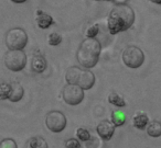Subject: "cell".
Segmentation results:
<instances>
[{
    "label": "cell",
    "mask_w": 161,
    "mask_h": 148,
    "mask_svg": "<svg viewBox=\"0 0 161 148\" xmlns=\"http://www.w3.org/2000/svg\"><path fill=\"white\" fill-rule=\"evenodd\" d=\"M76 135H77L78 139L82 141H88L91 139V134L90 132H88L87 130H85V128H77L76 130Z\"/></svg>",
    "instance_id": "obj_21"
},
{
    "label": "cell",
    "mask_w": 161,
    "mask_h": 148,
    "mask_svg": "<svg viewBox=\"0 0 161 148\" xmlns=\"http://www.w3.org/2000/svg\"><path fill=\"white\" fill-rule=\"evenodd\" d=\"M149 1H151V3H157V5H161V0H149Z\"/></svg>",
    "instance_id": "obj_27"
},
{
    "label": "cell",
    "mask_w": 161,
    "mask_h": 148,
    "mask_svg": "<svg viewBox=\"0 0 161 148\" xmlns=\"http://www.w3.org/2000/svg\"><path fill=\"white\" fill-rule=\"evenodd\" d=\"M108 102L110 104H114V105L118 106V108H124L126 105V102L124 100V98L120 94H118L117 92H112L108 95Z\"/></svg>",
    "instance_id": "obj_17"
},
{
    "label": "cell",
    "mask_w": 161,
    "mask_h": 148,
    "mask_svg": "<svg viewBox=\"0 0 161 148\" xmlns=\"http://www.w3.org/2000/svg\"><path fill=\"white\" fill-rule=\"evenodd\" d=\"M98 34V24H93L86 31V36L90 38H95V36Z\"/></svg>",
    "instance_id": "obj_23"
},
{
    "label": "cell",
    "mask_w": 161,
    "mask_h": 148,
    "mask_svg": "<svg viewBox=\"0 0 161 148\" xmlns=\"http://www.w3.org/2000/svg\"><path fill=\"white\" fill-rule=\"evenodd\" d=\"M135 22V12L130 6L126 3L116 5L108 16L107 27L112 35L131 28Z\"/></svg>",
    "instance_id": "obj_1"
},
{
    "label": "cell",
    "mask_w": 161,
    "mask_h": 148,
    "mask_svg": "<svg viewBox=\"0 0 161 148\" xmlns=\"http://www.w3.org/2000/svg\"><path fill=\"white\" fill-rule=\"evenodd\" d=\"M102 45L96 38H85L80 43V47L76 53L77 62L82 67L86 69L93 68L98 63L101 55Z\"/></svg>",
    "instance_id": "obj_2"
},
{
    "label": "cell",
    "mask_w": 161,
    "mask_h": 148,
    "mask_svg": "<svg viewBox=\"0 0 161 148\" xmlns=\"http://www.w3.org/2000/svg\"><path fill=\"white\" fill-rule=\"evenodd\" d=\"M96 1H102V0H96ZM107 1H112V0H107Z\"/></svg>",
    "instance_id": "obj_28"
},
{
    "label": "cell",
    "mask_w": 161,
    "mask_h": 148,
    "mask_svg": "<svg viewBox=\"0 0 161 148\" xmlns=\"http://www.w3.org/2000/svg\"><path fill=\"white\" fill-rule=\"evenodd\" d=\"M145 60V54L139 47L128 46L123 52V62L129 68H138Z\"/></svg>",
    "instance_id": "obj_5"
},
{
    "label": "cell",
    "mask_w": 161,
    "mask_h": 148,
    "mask_svg": "<svg viewBox=\"0 0 161 148\" xmlns=\"http://www.w3.org/2000/svg\"><path fill=\"white\" fill-rule=\"evenodd\" d=\"M147 133L151 137H159L161 136V123L158 121H152L148 123L147 125Z\"/></svg>",
    "instance_id": "obj_15"
},
{
    "label": "cell",
    "mask_w": 161,
    "mask_h": 148,
    "mask_svg": "<svg viewBox=\"0 0 161 148\" xmlns=\"http://www.w3.org/2000/svg\"><path fill=\"white\" fill-rule=\"evenodd\" d=\"M115 127H116V126L113 124V122H109V121H107V120H105V121H102L101 123L97 125L96 130H97V134L99 135V137H101L103 140L108 141V140H110V138H112L113 135H114Z\"/></svg>",
    "instance_id": "obj_8"
},
{
    "label": "cell",
    "mask_w": 161,
    "mask_h": 148,
    "mask_svg": "<svg viewBox=\"0 0 161 148\" xmlns=\"http://www.w3.org/2000/svg\"><path fill=\"white\" fill-rule=\"evenodd\" d=\"M47 59L44 58V56L42 55H34L32 57V60H31V68L34 73H38V74H41L47 69Z\"/></svg>",
    "instance_id": "obj_11"
},
{
    "label": "cell",
    "mask_w": 161,
    "mask_h": 148,
    "mask_svg": "<svg viewBox=\"0 0 161 148\" xmlns=\"http://www.w3.org/2000/svg\"><path fill=\"white\" fill-rule=\"evenodd\" d=\"M112 122L115 126H121L125 124L126 116L121 111H113L112 112Z\"/></svg>",
    "instance_id": "obj_18"
},
{
    "label": "cell",
    "mask_w": 161,
    "mask_h": 148,
    "mask_svg": "<svg viewBox=\"0 0 161 148\" xmlns=\"http://www.w3.org/2000/svg\"><path fill=\"white\" fill-rule=\"evenodd\" d=\"M11 93H10L9 100L11 102H18L20 101L23 98V94H25V90H23V87L21 86L19 82L14 81L11 82Z\"/></svg>",
    "instance_id": "obj_12"
},
{
    "label": "cell",
    "mask_w": 161,
    "mask_h": 148,
    "mask_svg": "<svg viewBox=\"0 0 161 148\" xmlns=\"http://www.w3.org/2000/svg\"><path fill=\"white\" fill-rule=\"evenodd\" d=\"M25 148H49V146L43 137L34 136L28 139L27 144H25Z\"/></svg>",
    "instance_id": "obj_13"
},
{
    "label": "cell",
    "mask_w": 161,
    "mask_h": 148,
    "mask_svg": "<svg viewBox=\"0 0 161 148\" xmlns=\"http://www.w3.org/2000/svg\"><path fill=\"white\" fill-rule=\"evenodd\" d=\"M95 84V76L92 71L87 70V69H82L78 75L77 78V82L76 84L80 87V88H83L84 90H90L92 89V87L94 86Z\"/></svg>",
    "instance_id": "obj_9"
},
{
    "label": "cell",
    "mask_w": 161,
    "mask_h": 148,
    "mask_svg": "<svg viewBox=\"0 0 161 148\" xmlns=\"http://www.w3.org/2000/svg\"><path fill=\"white\" fill-rule=\"evenodd\" d=\"M0 148H18V145L14 139L5 138L0 141Z\"/></svg>",
    "instance_id": "obj_22"
},
{
    "label": "cell",
    "mask_w": 161,
    "mask_h": 148,
    "mask_svg": "<svg viewBox=\"0 0 161 148\" xmlns=\"http://www.w3.org/2000/svg\"><path fill=\"white\" fill-rule=\"evenodd\" d=\"M65 147L66 148H80V144L77 139L75 138H69L65 141Z\"/></svg>",
    "instance_id": "obj_24"
},
{
    "label": "cell",
    "mask_w": 161,
    "mask_h": 148,
    "mask_svg": "<svg viewBox=\"0 0 161 148\" xmlns=\"http://www.w3.org/2000/svg\"><path fill=\"white\" fill-rule=\"evenodd\" d=\"M47 42H49V45H51V46H58L62 42V36L58 33H56V32L50 33L49 36H47Z\"/></svg>",
    "instance_id": "obj_20"
},
{
    "label": "cell",
    "mask_w": 161,
    "mask_h": 148,
    "mask_svg": "<svg viewBox=\"0 0 161 148\" xmlns=\"http://www.w3.org/2000/svg\"><path fill=\"white\" fill-rule=\"evenodd\" d=\"M28 43V34L23 29L12 28L6 34V45L9 49H23Z\"/></svg>",
    "instance_id": "obj_4"
},
{
    "label": "cell",
    "mask_w": 161,
    "mask_h": 148,
    "mask_svg": "<svg viewBox=\"0 0 161 148\" xmlns=\"http://www.w3.org/2000/svg\"><path fill=\"white\" fill-rule=\"evenodd\" d=\"M112 1L116 3V5H120V3H125L127 0H112Z\"/></svg>",
    "instance_id": "obj_25"
},
{
    "label": "cell",
    "mask_w": 161,
    "mask_h": 148,
    "mask_svg": "<svg viewBox=\"0 0 161 148\" xmlns=\"http://www.w3.org/2000/svg\"><path fill=\"white\" fill-rule=\"evenodd\" d=\"M5 65L11 71H21L27 65V55L22 49H9L3 58Z\"/></svg>",
    "instance_id": "obj_3"
},
{
    "label": "cell",
    "mask_w": 161,
    "mask_h": 148,
    "mask_svg": "<svg viewBox=\"0 0 161 148\" xmlns=\"http://www.w3.org/2000/svg\"><path fill=\"white\" fill-rule=\"evenodd\" d=\"M62 97L65 103L69 105H77L84 99V89L80 88L78 84H67L63 88Z\"/></svg>",
    "instance_id": "obj_6"
},
{
    "label": "cell",
    "mask_w": 161,
    "mask_h": 148,
    "mask_svg": "<svg viewBox=\"0 0 161 148\" xmlns=\"http://www.w3.org/2000/svg\"><path fill=\"white\" fill-rule=\"evenodd\" d=\"M134 126L139 130H143L146 126L149 123V120H148V116L145 114V113H140V114H136L134 116Z\"/></svg>",
    "instance_id": "obj_16"
},
{
    "label": "cell",
    "mask_w": 161,
    "mask_h": 148,
    "mask_svg": "<svg viewBox=\"0 0 161 148\" xmlns=\"http://www.w3.org/2000/svg\"><path fill=\"white\" fill-rule=\"evenodd\" d=\"M10 93H11V84L7 82L0 84V100L9 99Z\"/></svg>",
    "instance_id": "obj_19"
},
{
    "label": "cell",
    "mask_w": 161,
    "mask_h": 148,
    "mask_svg": "<svg viewBox=\"0 0 161 148\" xmlns=\"http://www.w3.org/2000/svg\"><path fill=\"white\" fill-rule=\"evenodd\" d=\"M80 70H82V69H80V67H77V66L69 67V68L66 70V74H65V79H66L67 84H76L78 75H80Z\"/></svg>",
    "instance_id": "obj_14"
},
{
    "label": "cell",
    "mask_w": 161,
    "mask_h": 148,
    "mask_svg": "<svg viewBox=\"0 0 161 148\" xmlns=\"http://www.w3.org/2000/svg\"><path fill=\"white\" fill-rule=\"evenodd\" d=\"M11 1L14 3H25L27 0H11Z\"/></svg>",
    "instance_id": "obj_26"
},
{
    "label": "cell",
    "mask_w": 161,
    "mask_h": 148,
    "mask_svg": "<svg viewBox=\"0 0 161 148\" xmlns=\"http://www.w3.org/2000/svg\"><path fill=\"white\" fill-rule=\"evenodd\" d=\"M45 125L51 132L60 133L66 126V117L61 111H51L45 117Z\"/></svg>",
    "instance_id": "obj_7"
},
{
    "label": "cell",
    "mask_w": 161,
    "mask_h": 148,
    "mask_svg": "<svg viewBox=\"0 0 161 148\" xmlns=\"http://www.w3.org/2000/svg\"><path fill=\"white\" fill-rule=\"evenodd\" d=\"M36 23L40 29H49L54 23V20L52 16L41 11V10H38L36 17Z\"/></svg>",
    "instance_id": "obj_10"
}]
</instances>
